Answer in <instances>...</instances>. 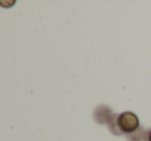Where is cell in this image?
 <instances>
[{"instance_id": "obj_1", "label": "cell", "mask_w": 151, "mask_h": 141, "mask_svg": "<svg viewBox=\"0 0 151 141\" xmlns=\"http://www.w3.org/2000/svg\"><path fill=\"white\" fill-rule=\"evenodd\" d=\"M107 122L111 132L116 135L134 133L138 130L140 126L138 116L130 111L120 114H113L110 116Z\"/></svg>"}, {"instance_id": "obj_2", "label": "cell", "mask_w": 151, "mask_h": 141, "mask_svg": "<svg viewBox=\"0 0 151 141\" xmlns=\"http://www.w3.org/2000/svg\"><path fill=\"white\" fill-rule=\"evenodd\" d=\"M147 138H148V141H151V130H150V132L148 133V137H147Z\"/></svg>"}]
</instances>
